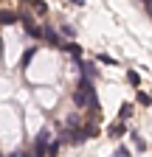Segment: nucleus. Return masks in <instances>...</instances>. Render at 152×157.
<instances>
[{"mask_svg":"<svg viewBox=\"0 0 152 157\" xmlns=\"http://www.w3.org/2000/svg\"><path fill=\"white\" fill-rule=\"evenodd\" d=\"M87 98H90V93L76 90V93H73V104H76V107H87Z\"/></svg>","mask_w":152,"mask_h":157,"instance_id":"obj_1","label":"nucleus"},{"mask_svg":"<svg viewBox=\"0 0 152 157\" xmlns=\"http://www.w3.org/2000/svg\"><path fill=\"white\" fill-rule=\"evenodd\" d=\"M17 20H20V17L11 14V11H0V23H3V25H11V23H17Z\"/></svg>","mask_w":152,"mask_h":157,"instance_id":"obj_2","label":"nucleus"},{"mask_svg":"<svg viewBox=\"0 0 152 157\" xmlns=\"http://www.w3.org/2000/svg\"><path fill=\"white\" fill-rule=\"evenodd\" d=\"M107 135H110V137H121V135H124V124H110Z\"/></svg>","mask_w":152,"mask_h":157,"instance_id":"obj_3","label":"nucleus"},{"mask_svg":"<svg viewBox=\"0 0 152 157\" xmlns=\"http://www.w3.org/2000/svg\"><path fill=\"white\" fill-rule=\"evenodd\" d=\"M42 36L48 39L51 45H62V42H59V36H56V31H51V28H45V31H42Z\"/></svg>","mask_w":152,"mask_h":157,"instance_id":"obj_4","label":"nucleus"},{"mask_svg":"<svg viewBox=\"0 0 152 157\" xmlns=\"http://www.w3.org/2000/svg\"><path fill=\"white\" fill-rule=\"evenodd\" d=\"M79 90H82V93H93V82H90V76H85L82 82H79Z\"/></svg>","mask_w":152,"mask_h":157,"instance_id":"obj_5","label":"nucleus"},{"mask_svg":"<svg viewBox=\"0 0 152 157\" xmlns=\"http://www.w3.org/2000/svg\"><path fill=\"white\" fill-rule=\"evenodd\" d=\"M23 23H26V31H28L31 36H42V31H40V28H37V25H31V20H23Z\"/></svg>","mask_w":152,"mask_h":157,"instance_id":"obj_6","label":"nucleus"},{"mask_svg":"<svg viewBox=\"0 0 152 157\" xmlns=\"http://www.w3.org/2000/svg\"><path fill=\"white\" fill-rule=\"evenodd\" d=\"M31 3H34V11H37V14H45V11H48V6L42 3V0H31Z\"/></svg>","mask_w":152,"mask_h":157,"instance_id":"obj_7","label":"nucleus"},{"mask_svg":"<svg viewBox=\"0 0 152 157\" xmlns=\"http://www.w3.org/2000/svg\"><path fill=\"white\" fill-rule=\"evenodd\" d=\"M127 82L138 87V84H141V78H138V73H135V70H130V73H127Z\"/></svg>","mask_w":152,"mask_h":157,"instance_id":"obj_8","label":"nucleus"},{"mask_svg":"<svg viewBox=\"0 0 152 157\" xmlns=\"http://www.w3.org/2000/svg\"><path fill=\"white\" fill-rule=\"evenodd\" d=\"M138 101H141L144 107H149V104H152V95H149V93H138Z\"/></svg>","mask_w":152,"mask_h":157,"instance_id":"obj_9","label":"nucleus"},{"mask_svg":"<svg viewBox=\"0 0 152 157\" xmlns=\"http://www.w3.org/2000/svg\"><path fill=\"white\" fill-rule=\"evenodd\" d=\"M130 115H132V104H124V107H121V121H127Z\"/></svg>","mask_w":152,"mask_h":157,"instance_id":"obj_10","label":"nucleus"},{"mask_svg":"<svg viewBox=\"0 0 152 157\" xmlns=\"http://www.w3.org/2000/svg\"><path fill=\"white\" fill-rule=\"evenodd\" d=\"M31 59H34V48H31V51H26V53H23V67H26V65H28V62H31Z\"/></svg>","mask_w":152,"mask_h":157,"instance_id":"obj_11","label":"nucleus"},{"mask_svg":"<svg viewBox=\"0 0 152 157\" xmlns=\"http://www.w3.org/2000/svg\"><path fill=\"white\" fill-rule=\"evenodd\" d=\"M99 59H102V62H104V65H116V59H113V56H107V53H102Z\"/></svg>","mask_w":152,"mask_h":157,"instance_id":"obj_12","label":"nucleus"},{"mask_svg":"<svg viewBox=\"0 0 152 157\" xmlns=\"http://www.w3.org/2000/svg\"><path fill=\"white\" fill-rule=\"evenodd\" d=\"M62 34H65V36H70V39H73V36H76V31H73V28H70V25H65V28H62Z\"/></svg>","mask_w":152,"mask_h":157,"instance_id":"obj_13","label":"nucleus"},{"mask_svg":"<svg viewBox=\"0 0 152 157\" xmlns=\"http://www.w3.org/2000/svg\"><path fill=\"white\" fill-rule=\"evenodd\" d=\"M127 154H130L127 149H118V151H116V157H127Z\"/></svg>","mask_w":152,"mask_h":157,"instance_id":"obj_14","label":"nucleus"},{"mask_svg":"<svg viewBox=\"0 0 152 157\" xmlns=\"http://www.w3.org/2000/svg\"><path fill=\"white\" fill-rule=\"evenodd\" d=\"M70 3H73V6H85V0H70Z\"/></svg>","mask_w":152,"mask_h":157,"instance_id":"obj_15","label":"nucleus"},{"mask_svg":"<svg viewBox=\"0 0 152 157\" xmlns=\"http://www.w3.org/2000/svg\"><path fill=\"white\" fill-rule=\"evenodd\" d=\"M146 3H149V11H152V0H146Z\"/></svg>","mask_w":152,"mask_h":157,"instance_id":"obj_16","label":"nucleus"},{"mask_svg":"<svg viewBox=\"0 0 152 157\" xmlns=\"http://www.w3.org/2000/svg\"><path fill=\"white\" fill-rule=\"evenodd\" d=\"M26 3H31V0H26Z\"/></svg>","mask_w":152,"mask_h":157,"instance_id":"obj_17","label":"nucleus"}]
</instances>
